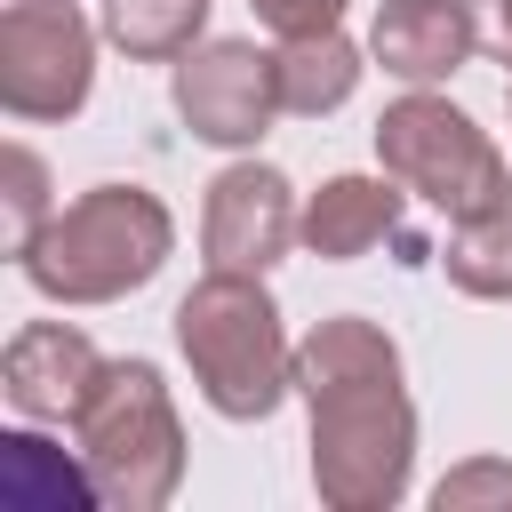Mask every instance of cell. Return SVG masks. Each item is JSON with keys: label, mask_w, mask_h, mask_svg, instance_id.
<instances>
[{"label": "cell", "mask_w": 512, "mask_h": 512, "mask_svg": "<svg viewBox=\"0 0 512 512\" xmlns=\"http://www.w3.org/2000/svg\"><path fill=\"white\" fill-rule=\"evenodd\" d=\"M280 40H304V32H336V16L352 8V0H248Z\"/></svg>", "instance_id": "obj_18"}, {"label": "cell", "mask_w": 512, "mask_h": 512, "mask_svg": "<svg viewBox=\"0 0 512 512\" xmlns=\"http://www.w3.org/2000/svg\"><path fill=\"white\" fill-rule=\"evenodd\" d=\"M208 0H104V40L136 64H176L184 48H200Z\"/></svg>", "instance_id": "obj_14"}, {"label": "cell", "mask_w": 512, "mask_h": 512, "mask_svg": "<svg viewBox=\"0 0 512 512\" xmlns=\"http://www.w3.org/2000/svg\"><path fill=\"white\" fill-rule=\"evenodd\" d=\"M72 432H80V464L96 472L104 504L160 512L184 488V424H176V400L152 360H104Z\"/></svg>", "instance_id": "obj_4"}, {"label": "cell", "mask_w": 512, "mask_h": 512, "mask_svg": "<svg viewBox=\"0 0 512 512\" xmlns=\"http://www.w3.org/2000/svg\"><path fill=\"white\" fill-rule=\"evenodd\" d=\"M392 232H400V192L384 176H328L304 200V224H296V240L312 256H328V264H352Z\"/></svg>", "instance_id": "obj_11"}, {"label": "cell", "mask_w": 512, "mask_h": 512, "mask_svg": "<svg viewBox=\"0 0 512 512\" xmlns=\"http://www.w3.org/2000/svg\"><path fill=\"white\" fill-rule=\"evenodd\" d=\"M440 264H448V280H456L464 296H480V304H512V208H504V216H472V224H456L448 248H440Z\"/></svg>", "instance_id": "obj_15"}, {"label": "cell", "mask_w": 512, "mask_h": 512, "mask_svg": "<svg viewBox=\"0 0 512 512\" xmlns=\"http://www.w3.org/2000/svg\"><path fill=\"white\" fill-rule=\"evenodd\" d=\"M96 88V24L72 0L0 8V104L16 120H72Z\"/></svg>", "instance_id": "obj_6"}, {"label": "cell", "mask_w": 512, "mask_h": 512, "mask_svg": "<svg viewBox=\"0 0 512 512\" xmlns=\"http://www.w3.org/2000/svg\"><path fill=\"white\" fill-rule=\"evenodd\" d=\"M0 192H8V248H24L56 208H48V168L32 144H8L0 152Z\"/></svg>", "instance_id": "obj_16"}, {"label": "cell", "mask_w": 512, "mask_h": 512, "mask_svg": "<svg viewBox=\"0 0 512 512\" xmlns=\"http://www.w3.org/2000/svg\"><path fill=\"white\" fill-rule=\"evenodd\" d=\"M296 224H304V208H296L288 176L264 168V160H232V168L208 184L200 248H208L216 272H272V264L288 256Z\"/></svg>", "instance_id": "obj_8"}, {"label": "cell", "mask_w": 512, "mask_h": 512, "mask_svg": "<svg viewBox=\"0 0 512 512\" xmlns=\"http://www.w3.org/2000/svg\"><path fill=\"white\" fill-rule=\"evenodd\" d=\"M504 96H512V80H504Z\"/></svg>", "instance_id": "obj_20"}, {"label": "cell", "mask_w": 512, "mask_h": 512, "mask_svg": "<svg viewBox=\"0 0 512 512\" xmlns=\"http://www.w3.org/2000/svg\"><path fill=\"white\" fill-rule=\"evenodd\" d=\"M96 376H104V352L64 320H24L8 336V352H0V392L32 424H72L88 408Z\"/></svg>", "instance_id": "obj_9"}, {"label": "cell", "mask_w": 512, "mask_h": 512, "mask_svg": "<svg viewBox=\"0 0 512 512\" xmlns=\"http://www.w3.org/2000/svg\"><path fill=\"white\" fill-rule=\"evenodd\" d=\"M176 352L192 360V384L216 416L264 424L296 392V344L280 336V304L264 296V272H216L184 288L176 304Z\"/></svg>", "instance_id": "obj_3"}, {"label": "cell", "mask_w": 512, "mask_h": 512, "mask_svg": "<svg viewBox=\"0 0 512 512\" xmlns=\"http://www.w3.org/2000/svg\"><path fill=\"white\" fill-rule=\"evenodd\" d=\"M0 496L24 504V512H64V504H104L96 496V472L56 456L40 432H0Z\"/></svg>", "instance_id": "obj_13"}, {"label": "cell", "mask_w": 512, "mask_h": 512, "mask_svg": "<svg viewBox=\"0 0 512 512\" xmlns=\"http://www.w3.org/2000/svg\"><path fill=\"white\" fill-rule=\"evenodd\" d=\"M272 72H280V112L320 120V112H336L360 88V48L344 32H304V40H280Z\"/></svg>", "instance_id": "obj_12"}, {"label": "cell", "mask_w": 512, "mask_h": 512, "mask_svg": "<svg viewBox=\"0 0 512 512\" xmlns=\"http://www.w3.org/2000/svg\"><path fill=\"white\" fill-rule=\"evenodd\" d=\"M168 248H176V224H168L160 192H144V184H88L80 200H64L16 248V272L48 304H120L144 280H160Z\"/></svg>", "instance_id": "obj_2"}, {"label": "cell", "mask_w": 512, "mask_h": 512, "mask_svg": "<svg viewBox=\"0 0 512 512\" xmlns=\"http://www.w3.org/2000/svg\"><path fill=\"white\" fill-rule=\"evenodd\" d=\"M176 112L200 144L248 152L280 112V72L256 40H200L176 56Z\"/></svg>", "instance_id": "obj_7"}, {"label": "cell", "mask_w": 512, "mask_h": 512, "mask_svg": "<svg viewBox=\"0 0 512 512\" xmlns=\"http://www.w3.org/2000/svg\"><path fill=\"white\" fill-rule=\"evenodd\" d=\"M472 8H480V40L512 64V0H472Z\"/></svg>", "instance_id": "obj_19"}, {"label": "cell", "mask_w": 512, "mask_h": 512, "mask_svg": "<svg viewBox=\"0 0 512 512\" xmlns=\"http://www.w3.org/2000/svg\"><path fill=\"white\" fill-rule=\"evenodd\" d=\"M376 160H384L392 184L424 192L448 224H472V216H504L512 208L504 152L488 144V128L472 112H456L432 88H408L400 104L376 112Z\"/></svg>", "instance_id": "obj_5"}, {"label": "cell", "mask_w": 512, "mask_h": 512, "mask_svg": "<svg viewBox=\"0 0 512 512\" xmlns=\"http://www.w3.org/2000/svg\"><path fill=\"white\" fill-rule=\"evenodd\" d=\"M296 392L312 408V488L328 512H392L416 472V408L400 384V344L360 320H312L296 344Z\"/></svg>", "instance_id": "obj_1"}, {"label": "cell", "mask_w": 512, "mask_h": 512, "mask_svg": "<svg viewBox=\"0 0 512 512\" xmlns=\"http://www.w3.org/2000/svg\"><path fill=\"white\" fill-rule=\"evenodd\" d=\"M472 48H480V8L472 0H384L376 24H368V56L408 88L448 80Z\"/></svg>", "instance_id": "obj_10"}, {"label": "cell", "mask_w": 512, "mask_h": 512, "mask_svg": "<svg viewBox=\"0 0 512 512\" xmlns=\"http://www.w3.org/2000/svg\"><path fill=\"white\" fill-rule=\"evenodd\" d=\"M480 504H512V464L472 456V464H456V472L432 488V512H480Z\"/></svg>", "instance_id": "obj_17"}]
</instances>
